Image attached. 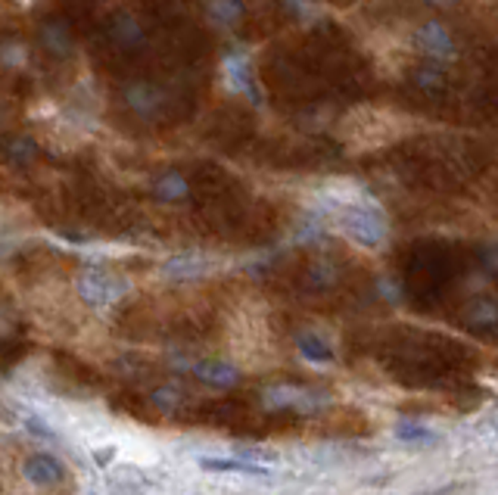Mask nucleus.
<instances>
[{
	"mask_svg": "<svg viewBox=\"0 0 498 495\" xmlns=\"http://www.w3.org/2000/svg\"><path fill=\"white\" fill-rule=\"evenodd\" d=\"M296 349L303 353V359L315 362V364L334 362V346H330V342L324 340L321 333H315V331L299 333V337H296Z\"/></svg>",
	"mask_w": 498,
	"mask_h": 495,
	"instance_id": "13",
	"label": "nucleus"
},
{
	"mask_svg": "<svg viewBox=\"0 0 498 495\" xmlns=\"http://www.w3.org/2000/svg\"><path fill=\"white\" fill-rule=\"evenodd\" d=\"M464 269L467 265L462 249L451 247V243L445 240L414 243L402 262V280L411 306H418L420 311L440 309Z\"/></svg>",
	"mask_w": 498,
	"mask_h": 495,
	"instance_id": "1",
	"label": "nucleus"
},
{
	"mask_svg": "<svg viewBox=\"0 0 498 495\" xmlns=\"http://www.w3.org/2000/svg\"><path fill=\"white\" fill-rule=\"evenodd\" d=\"M414 47H418V53H424L427 59L442 63V59H451L458 53V41L445 22L430 19L424 26H418V32H414Z\"/></svg>",
	"mask_w": 498,
	"mask_h": 495,
	"instance_id": "4",
	"label": "nucleus"
},
{
	"mask_svg": "<svg viewBox=\"0 0 498 495\" xmlns=\"http://www.w3.org/2000/svg\"><path fill=\"white\" fill-rule=\"evenodd\" d=\"M396 437L402 439V443H436V433L420 427V424H402V427L396 430Z\"/></svg>",
	"mask_w": 498,
	"mask_h": 495,
	"instance_id": "20",
	"label": "nucleus"
},
{
	"mask_svg": "<svg viewBox=\"0 0 498 495\" xmlns=\"http://www.w3.org/2000/svg\"><path fill=\"white\" fill-rule=\"evenodd\" d=\"M209 16L218 26H237L244 19V0H209Z\"/></svg>",
	"mask_w": 498,
	"mask_h": 495,
	"instance_id": "16",
	"label": "nucleus"
},
{
	"mask_svg": "<svg viewBox=\"0 0 498 495\" xmlns=\"http://www.w3.org/2000/svg\"><path fill=\"white\" fill-rule=\"evenodd\" d=\"M265 405L275 408V411H296V415H303V411L318 408L321 399L315 390L284 384V386H271V390H265Z\"/></svg>",
	"mask_w": 498,
	"mask_h": 495,
	"instance_id": "6",
	"label": "nucleus"
},
{
	"mask_svg": "<svg viewBox=\"0 0 498 495\" xmlns=\"http://www.w3.org/2000/svg\"><path fill=\"white\" fill-rule=\"evenodd\" d=\"M125 290H128L125 280L109 271H88L85 278L78 280L81 300L90 302V306H109V302H116Z\"/></svg>",
	"mask_w": 498,
	"mask_h": 495,
	"instance_id": "5",
	"label": "nucleus"
},
{
	"mask_svg": "<svg viewBox=\"0 0 498 495\" xmlns=\"http://www.w3.org/2000/svg\"><path fill=\"white\" fill-rule=\"evenodd\" d=\"M206 470H218V474H249V477H265L268 468L253 461H240V458H202L200 461Z\"/></svg>",
	"mask_w": 498,
	"mask_h": 495,
	"instance_id": "14",
	"label": "nucleus"
},
{
	"mask_svg": "<svg viewBox=\"0 0 498 495\" xmlns=\"http://www.w3.org/2000/svg\"><path fill=\"white\" fill-rule=\"evenodd\" d=\"M334 222L339 227V234L356 240L358 247L377 249L383 240H387V222H383V216L377 209H371V205H361V203L337 205Z\"/></svg>",
	"mask_w": 498,
	"mask_h": 495,
	"instance_id": "2",
	"label": "nucleus"
},
{
	"mask_svg": "<svg viewBox=\"0 0 498 495\" xmlns=\"http://www.w3.org/2000/svg\"><path fill=\"white\" fill-rule=\"evenodd\" d=\"M32 156H35V143L26 141V137H19V141L10 147V163H16V165L32 163Z\"/></svg>",
	"mask_w": 498,
	"mask_h": 495,
	"instance_id": "21",
	"label": "nucleus"
},
{
	"mask_svg": "<svg viewBox=\"0 0 498 495\" xmlns=\"http://www.w3.org/2000/svg\"><path fill=\"white\" fill-rule=\"evenodd\" d=\"M246 415H249V408L244 399H218L196 411V421L213 424V427H231V424L246 421Z\"/></svg>",
	"mask_w": 498,
	"mask_h": 495,
	"instance_id": "9",
	"label": "nucleus"
},
{
	"mask_svg": "<svg viewBox=\"0 0 498 495\" xmlns=\"http://www.w3.org/2000/svg\"><path fill=\"white\" fill-rule=\"evenodd\" d=\"M213 265H209V258L196 256V253H184V256H175L165 262V274L175 280H191V278H202Z\"/></svg>",
	"mask_w": 498,
	"mask_h": 495,
	"instance_id": "12",
	"label": "nucleus"
},
{
	"mask_svg": "<svg viewBox=\"0 0 498 495\" xmlns=\"http://www.w3.org/2000/svg\"><path fill=\"white\" fill-rule=\"evenodd\" d=\"M424 4H430V6H451V4H458V0H424Z\"/></svg>",
	"mask_w": 498,
	"mask_h": 495,
	"instance_id": "22",
	"label": "nucleus"
},
{
	"mask_svg": "<svg viewBox=\"0 0 498 495\" xmlns=\"http://www.w3.org/2000/svg\"><path fill=\"white\" fill-rule=\"evenodd\" d=\"M228 75L231 81L237 85L244 94H249L255 100V90H253V81H249V66L244 63V59H228Z\"/></svg>",
	"mask_w": 498,
	"mask_h": 495,
	"instance_id": "19",
	"label": "nucleus"
},
{
	"mask_svg": "<svg viewBox=\"0 0 498 495\" xmlns=\"http://www.w3.org/2000/svg\"><path fill=\"white\" fill-rule=\"evenodd\" d=\"M296 284H299V290H306V293H330L343 284V269H339V262L330 256L308 258L306 265H299Z\"/></svg>",
	"mask_w": 498,
	"mask_h": 495,
	"instance_id": "3",
	"label": "nucleus"
},
{
	"mask_svg": "<svg viewBox=\"0 0 498 495\" xmlns=\"http://www.w3.org/2000/svg\"><path fill=\"white\" fill-rule=\"evenodd\" d=\"M187 194H191V184H187V178L181 172H169L156 181V196L165 203H178V200H184Z\"/></svg>",
	"mask_w": 498,
	"mask_h": 495,
	"instance_id": "15",
	"label": "nucleus"
},
{
	"mask_svg": "<svg viewBox=\"0 0 498 495\" xmlns=\"http://www.w3.org/2000/svg\"><path fill=\"white\" fill-rule=\"evenodd\" d=\"M462 327H467L471 333H480V337L498 333V302L489 300V296H473L462 309Z\"/></svg>",
	"mask_w": 498,
	"mask_h": 495,
	"instance_id": "7",
	"label": "nucleus"
},
{
	"mask_svg": "<svg viewBox=\"0 0 498 495\" xmlns=\"http://www.w3.org/2000/svg\"><path fill=\"white\" fill-rule=\"evenodd\" d=\"M41 41H44V47L54 53V57H66V53L72 50V35L66 32L63 22H50V26L41 32Z\"/></svg>",
	"mask_w": 498,
	"mask_h": 495,
	"instance_id": "17",
	"label": "nucleus"
},
{
	"mask_svg": "<svg viewBox=\"0 0 498 495\" xmlns=\"http://www.w3.org/2000/svg\"><path fill=\"white\" fill-rule=\"evenodd\" d=\"M22 474H26L28 483L47 490V486H57L66 479V464L50 452H35V455H28L26 464H22Z\"/></svg>",
	"mask_w": 498,
	"mask_h": 495,
	"instance_id": "8",
	"label": "nucleus"
},
{
	"mask_svg": "<svg viewBox=\"0 0 498 495\" xmlns=\"http://www.w3.org/2000/svg\"><path fill=\"white\" fill-rule=\"evenodd\" d=\"M150 405H153V411L156 415H181V408L187 405V399H191V395H187L184 390H181V386H171V384H162V386H156V390H150Z\"/></svg>",
	"mask_w": 498,
	"mask_h": 495,
	"instance_id": "11",
	"label": "nucleus"
},
{
	"mask_svg": "<svg viewBox=\"0 0 498 495\" xmlns=\"http://www.w3.org/2000/svg\"><path fill=\"white\" fill-rule=\"evenodd\" d=\"M193 377L206 386H215V390H231V386L240 384V371L228 362H218V359H206V362H196L193 364Z\"/></svg>",
	"mask_w": 498,
	"mask_h": 495,
	"instance_id": "10",
	"label": "nucleus"
},
{
	"mask_svg": "<svg viewBox=\"0 0 498 495\" xmlns=\"http://www.w3.org/2000/svg\"><path fill=\"white\" fill-rule=\"evenodd\" d=\"M112 37H116V44H119V47H125V50H134V47H140V44H143L140 26L131 16H125V19L116 22V28H112Z\"/></svg>",
	"mask_w": 498,
	"mask_h": 495,
	"instance_id": "18",
	"label": "nucleus"
}]
</instances>
